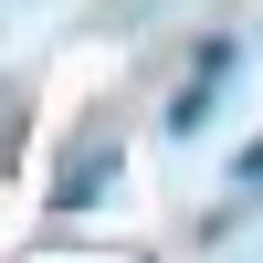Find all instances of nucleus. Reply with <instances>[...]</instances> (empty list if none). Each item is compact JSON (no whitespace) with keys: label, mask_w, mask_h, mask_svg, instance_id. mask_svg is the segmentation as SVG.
Instances as JSON below:
<instances>
[{"label":"nucleus","mask_w":263,"mask_h":263,"mask_svg":"<svg viewBox=\"0 0 263 263\" xmlns=\"http://www.w3.org/2000/svg\"><path fill=\"white\" fill-rule=\"evenodd\" d=\"M105 179H116V147H95L84 168L63 158V190H53V200H63V211H74V200H105Z\"/></svg>","instance_id":"obj_1"}]
</instances>
